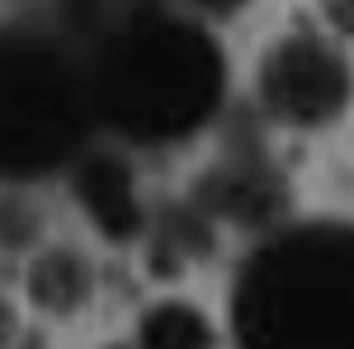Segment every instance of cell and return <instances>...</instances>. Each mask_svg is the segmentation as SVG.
<instances>
[{"mask_svg": "<svg viewBox=\"0 0 354 349\" xmlns=\"http://www.w3.org/2000/svg\"><path fill=\"white\" fill-rule=\"evenodd\" d=\"M95 123L133 147H175L203 133L227 100V57L170 0H95L71 19Z\"/></svg>", "mask_w": 354, "mask_h": 349, "instance_id": "cell-1", "label": "cell"}, {"mask_svg": "<svg viewBox=\"0 0 354 349\" xmlns=\"http://www.w3.org/2000/svg\"><path fill=\"white\" fill-rule=\"evenodd\" d=\"M232 330L250 349H354V222L274 227L236 269Z\"/></svg>", "mask_w": 354, "mask_h": 349, "instance_id": "cell-2", "label": "cell"}, {"mask_svg": "<svg viewBox=\"0 0 354 349\" xmlns=\"http://www.w3.org/2000/svg\"><path fill=\"white\" fill-rule=\"evenodd\" d=\"M81 38L71 24H0V180L33 185L71 170L95 137Z\"/></svg>", "mask_w": 354, "mask_h": 349, "instance_id": "cell-3", "label": "cell"}, {"mask_svg": "<svg viewBox=\"0 0 354 349\" xmlns=\"http://www.w3.org/2000/svg\"><path fill=\"white\" fill-rule=\"evenodd\" d=\"M255 95L274 123L288 128H326L354 100V71L345 53L322 33H288L260 57Z\"/></svg>", "mask_w": 354, "mask_h": 349, "instance_id": "cell-4", "label": "cell"}, {"mask_svg": "<svg viewBox=\"0 0 354 349\" xmlns=\"http://www.w3.org/2000/svg\"><path fill=\"white\" fill-rule=\"evenodd\" d=\"M194 208H203L213 222L260 232L288 213V180L260 147L241 142L203 170V180L194 185Z\"/></svg>", "mask_w": 354, "mask_h": 349, "instance_id": "cell-5", "label": "cell"}, {"mask_svg": "<svg viewBox=\"0 0 354 349\" xmlns=\"http://www.w3.org/2000/svg\"><path fill=\"white\" fill-rule=\"evenodd\" d=\"M71 194L85 208V217L95 222L100 236L109 241H133L147 232V208L137 198V180L133 165L118 151H90L71 161Z\"/></svg>", "mask_w": 354, "mask_h": 349, "instance_id": "cell-6", "label": "cell"}, {"mask_svg": "<svg viewBox=\"0 0 354 349\" xmlns=\"http://www.w3.org/2000/svg\"><path fill=\"white\" fill-rule=\"evenodd\" d=\"M28 297L48 317H71V312H81L85 302L95 297V269L71 245L38 250L33 265H28Z\"/></svg>", "mask_w": 354, "mask_h": 349, "instance_id": "cell-7", "label": "cell"}, {"mask_svg": "<svg viewBox=\"0 0 354 349\" xmlns=\"http://www.w3.org/2000/svg\"><path fill=\"white\" fill-rule=\"evenodd\" d=\"M213 250V217L194 203H165L156 222H151V269L175 274L180 265H189L198 255Z\"/></svg>", "mask_w": 354, "mask_h": 349, "instance_id": "cell-8", "label": "cell"}, {"mask_svg": "<svg viewBox=\"0 0 354 349\" xmlns=\"http://www.w3.org/2000/svg\"><path fill=\"white\" fill-rule=\"evenodd\" d=\"M137 340H142V345H161V349L213 345V326L203 321V312H198V307H185V302H161V307H147V312H142Z\"/></svg>", "mask_w": 354, "mask_h": 349, "instance_id": "cell-9", "label": "cell"}, {"mask_svg": "<svg viewBox=\"0 0 354 349\" xmlns=\"http://www.w3.org/2000/svg\"><path fill=\"white\" fill-rule=\"evenodd\" d=\"M43 236V208L24 194H0V250H33Z\"/></svg>", "mask_w": 354, "mask_h": 349, "instance_id": "cell-10", "label": "cell"}, {"mask_svg": "<svg viewBox=\"0 0 354 349\" xmlns=\"http://www.w3.org/2000/svg\"><path fill=\"white\" fill-rule=\"evenodd\" d=\"M322 15L330 19V28H335V33L354 38V0H322Z\"/></svg>", "mask_w": 354, "mask_h": 349, "instance_id": "cell-11", "label": "cell"}, {"mask_svg": "<svg viewBox=\"0 0 354 349\" xmlns=\"http://www.w3.org/2000/svg\"><path fill=\"white\" fill-rule=\"evenodd\" d=\"M194 10H203V15H236L241 5H250V0H189Z\"/></svg>", "mask_w": 354, "mask_h": 349, "instance_id": "cell-12", "label": "cell"}, {"mask_svg": "<svg viewBox=\"0 0 354 349\" xmlns=\"http://www.w3.org/2000/svg\"><path fill=\"white\" fill-rule=\"evenodd\" d=\"M10 335H15V307L0 297V340H10Z\"/></svg>", "mask_w": 354, "mask_h": 349, "instance_id": "cell-13", "label": "cell"}, {"mask_svg": "<svg viewBox=\"0 0 354 349\" xmlns=\"http://www.w3.org/2000/svg\"><path fill=\"white\" fill-rule=\"evenodd\" d=\"M57 5L66 10V19H81V15L90 10V5H95V0H57Z\"/></svg>", "mask_w": 354, "mask_h": 349, "instance_id": "cell-14", "label": "cell"}]
</instances>
